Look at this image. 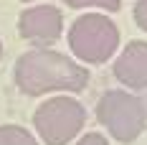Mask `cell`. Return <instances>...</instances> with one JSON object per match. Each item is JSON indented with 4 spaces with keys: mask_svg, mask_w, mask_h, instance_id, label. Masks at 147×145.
I'll use <instances>...</instances> for the list:
<instances>
[{
    "mask_svg": "<svg viewBox=\"0 0 147 145\" xmlns=\"http://www.w3.org/2000/svg\"><path fill=\"white\" fill-rule=\"evenodd\" d=\"M13 76L18 89L28 97H38L46 92H84L89 84V71L81 64L51 48L20 54Z\"/></svg>",
    "mask_w": 147,
    "mask_h": 145,
    "instance_id": "6da1fadb",
    "label": "cell"
},
{
    "mask_svg": "<svg viewBox=\"0 0 147 145\" xmlns=\"http://www.w3.org/2000/svg\"><path fill=\"white\" fill-rule=\"evenodd\" d=\"M96 120L117 143H134L147 127L145 99L124 89H109L96 102Z\"/></svg>",
    "mask_w": 147,
    "mask_h": 145,
    "instance_id": "7a4b0ae2",
    "label": "cell"
},
{
    "mask_svg": "<svg viewBox=\"0 0 147 145\" xmlns=\"http://www.w3.org/2000/svg\"><path fill=\"white\" fill-rule=\"evenodd\" d=\"M119 46V28L102 13H86L69 28V48L86 64H104Z\"/></svg>",
    "mask_w": 147,
    "mask_h": 145,
    "instance_id": "3957f363",
    "label": "cell"
},
{
    "mask_svg": "<svg viewBox=\"0 0 147 145\" xmlns=\"http://www.w3.org/2000/svg\"><path fill=\"white\" fill-rule=\"evenodd\" d=\"M86 110L74 97H53L33 112V127L46 145H69L84 130Z\"/></svg>",
    "mask_w": 147,
    "mask_h": 145,
    "instance_id": "277c9868",
    "label": "cell"
},
{
    "mask_svg": "<svg viewBox=\"0 0 147 145\" xmlns=\"http://www.w3.org/2000/svg\"><path fill=\"white\" fill-rule=\"evenodd\" d=\"M18 33L36 46H51L56 44L63 33V18L56 5H33L23 10L18 18Z\"/></svg>",
    "mask_w": 147,
    "mask_h": 145,
    "instance_id": "5b68a950",
    "label": "cell"
},
{
    "mask_svg": "<svg viewBox=\"0 0 147 145\" xmlns=\"http://www.w3.org/2000/svg\"><path fill=\"white\" fill-rule=\"evenodd\" d=\"M112 71L124 87L145 92L147 89V41H132L117 56Z\"/></svg>",
    "mask_w": 147,
    "mask_h": 145,
    "instance_id": "8992f818",
    "label": "cell"
},
{
    "mask_svg": "<svg viewBox=\"0 0 147 145\" xmlns=\"http://www.w3.org/2000/svg\"><path fill=\"white\" fill-rule=\"evenodd\" d=\"M0 145H38V143L20 125H0Z\"/></svg>",
    "mask_w": 147,
    "mask_h": 145,
    "instance_id": "52a82bcc",
    "label": "cell"
},
{
    "mask_svg": "<svg viewBox=\"0 0 147 145\" xmlns=\"http://www.w3.org/2000/svg\"><path fill=\"white\" fill-rule=\"evenodd\" d=\"M69 8H102V10H109V13H117L122 8V0H63Z\"/></svg>",
    "mask_w": 147,
    "mask_h": 145,
    "instance_id": "ba28073f",
    "label": "cell"
},
{
    "mask_svg": "<svg viewBox=\"0 0 147 145\" xmlns=\"http://www.w3.org/2000/svg\"><path fill=\"white\" fill-rule=\"evenodd\" d=\"M132 15H134V23H137V28H142V31L147 33V0H137V3H134Z\"/></svg>",
    "mask_w": 147,
    "mask_h": 145,
    "instance_id": "9c48e42d",
    "label": "cell"
},
{
    "mask_svg": "<svg viewBox=\"0 0 147 145\" xmlns=\"http://www.w3.org/2000/svg\"><path fill=\"white\" fill-rule=\"evenodd\" d=\"M76 145H109V143H107V138H104L102 132H86Z\"/></svg>",
    "mask_w": 147,
    "mask_h": 145,
    "instance_id": "30bf717a",
    "label": "cell"
},
{
    "mask_svg": "<svg viewBox=\"0 0 147 145\" xmlns=\"http://www.w3.org/2000/svg\"><path fill=\"white\" fill-rule=\"evenodd\" d=\"M0 59H3V41H0Z\"/></svg>",
    "mask_w": 147,
    "mask_h": 145,
    "instance_id": "8fae6325",
    "label": "cell"
}]
</instances>
